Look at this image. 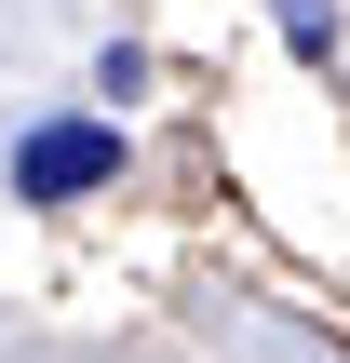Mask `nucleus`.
Instances as JSON below:
<instances>
[{
    "instance_id": "nucleus-2",
    "label": "nucleus",
    "mask_w": 350,
    "mask_h": 363,
    "mask_svg": "<svg viewBox=\"0 0 350 363\" xmlns=\"http://www.w3.org/2000/svg\"><path fill=\"white\" fill-rule=\"evenodd\" d=\"M270 27H283L297 67H337V0H270Z\"/></svg>"
},
{
    "instance_id": "nucleus-1",
    "label": "nucleus",
    "mask_w": 350,
    "mask_h": 363,
    "mask_svg": "<svg viewBox=\"0 0 350 363\" xmlns=\"http://www.w3.org/2000/svg\"><path fill=\"white\" fill-rule=\"evenodd\" d=\"M121 121L108 108H67V121H27V148H13V202H108L121 189Z\"/></svg>"
}]
</instances>
